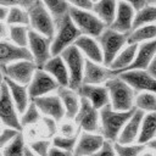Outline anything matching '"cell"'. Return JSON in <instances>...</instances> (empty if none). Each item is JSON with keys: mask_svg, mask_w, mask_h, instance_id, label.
<instances>
[{"mask_svg": "<svg viewBox=\"0 0 156 156\" xmlns=\"http://www.w3.org/2000/svg\"><path fill=\"white\" fill-rule=\"evenodd\" d=\"M136 48H138L136 44H126L118 51V54L115 56V58L108 65V68H110L112 76H116L117 73L122 72L126 67H128L130 65V62L133 61L134 55L136 52Z\"/></svg>", "mask_w": 156, "mask_h": 156, "instance_id": "26", "label": "cell"}, {"mask_svg": "<svg viewBox=\"0 0 156 156\" xmlns=\"http://www.w3.org/2000/svg\"><path fill=\"white\" fill-rule=\"evenodd\" d=\"M118 76L123 82H126L135 93L139 91H156L155 77L149 74L146 69H129L121 72Z\"/></svg>", "mask_w": 156, "mask_h": 156, "instance_id": "10", "label": "cell"}, {"mask_svg": "<svg viewBox=\"0 0 156 156\" xmlns=\"http://www.w3.org/2000/svg\"><path fill=\"white\" fill-rule=\"evenodd\" d=\"M40 119H41L43 123L45 124L49 135H50V136H54V135L56 134V132H57V121H55L54 118L48 117V116H44V117H41Z\"/></svg>", "mask_w": 156, "mask_h": 156, "instance_id": "43", "label": "cell"}, {"mask_svg": "<svg viewBox=\"0 0 156 156\" xmlns=\"http://www.w3.org/2000/svg\"><path fill=\"white\" fill-rule=\"evenodd\" d=\"M73 45L83 54V56L87 60H90V61H94L98 63H102V52H101V49L95 38L80 34L76 39Z\"/></svg>", "mask_w": 156, "mask_h": 156, "instance_id": "22", "label": "cell"}, {"mask_svg": "<svg viewBox=\"0 0 156 156\" xmlns=\"http://www.w3.org/2000/svg\"><path fill=\"white\" fill-rule=\"evenodd\" d=\"M111 77L112 73L108 67L104 66L102 63H98L85 58L84 69H83L84 84H104Z\"/></svg>", "mask_w": 156, "mask_h": 156, "instance_id": "19", "label": "cell"}, {"mask_svg": "<svg viewBox=\"0 0 156 156\" xmlns=\"http://www.w3.org/2000/svg\"><path fill=\"white\" fill-rule=\"evenodd\" d=\"M80 35V32L72 22L69 15H65L55 21V32L51 39V55H60V52L69 45H73L76 39Z\"/></svg>", "mask_w": 156, "mask_h": 156, "instance_id": "3", "label": "cell"}, {"mask_svg": "<svg viewBox=\"0 0 156 156\" xmlns=\"http://www.w3.org/2000/svg\"><path fill=\"white\" fill-rule=\"evenodd\" d=\"M40 112L39 110L37 108V106L34 105V102L30 100L28 106L26 107V110L21 113V117H20V123L22 127H26V126H30V124H34L37 123L39 119H40Z\"/></svg>", "mask_w": 156, "mask_h": 156, "instance_id": "37", "label": "cell"}, {"mask_svg": "<svg viewBox=\"0 0 156 156\" xmlns=\"http://www.w3.org/2000/svg\"><path fill=\"white\" fill-rule=\"evenodd\" d=\"M156 0H146V4H151V5H155Z\"/></svg>", "mask_w": 156, "mask_h": 156, "instance_id": "55", "label": "cell"}, {"mask_svg": "<svg viewBox=\"0 0 156 156\" xmlns=\"http://www.w3.org/2000/svg\"><path fill=\"white\" fill-rule=\"evenodd\" d=\"M56 94L65 108V117H67L68 119L73 118L78 111L80 101V96L78 95V93L68 87H58L56 89Z\"/></svg>", "mask_w": 156, "mask_h": 156, "instance_id": "25", "label": "cell"}, {"mask_svg": "<svg viewBox=\"0 0 156 156\" xmlns=\"http://www.w3.org/2000/svg\"><path fill=\"white\" fill-rule=\"evenodd\" d=\"M58 88L57 82L49 74L46 73L43 68H37L30 82L27 85L28 95L29 99H34L38 96H43L46 94H50L51 91L56 90Z\"/></svg>", "mask_w": 156, "mask_h": 156, "instance_id": "12", "label": "cell"}, {"mask_svg": "<svg viewBox=\"0 0 156 156\" xmlns=\"http://www.w3.org/2000/svg\"><path fill=\"white\" fill-rule=\"evenodd\" d=\"M91 1H93V2H95V1H96V0H91Z\"/></svg>", "mask_w": 156, "mask_h": 156, "instance_id": "57", "label": "cell"}, {"mask_svg": "<svg viewBox=\"0 0 156 156\" xmlns=\"http://www.w3.org/2000/svg\"><path fill=\"white\" fill-rule=\"evenodd\" d=\"M61 132H62V135H67V136H69V135H73V134L78 133L79 129L76 130L74 127H73V124H71V123H65V124L61 126Z\"/></svg>", "mask_w": 156, "mask_h": 156, "instance_id": "46", "label": "cell"}, {"mask_svg": "<svg viewBox=\"0 0 156 156\" xmlns=\"http://www.w3.org/2000/svg\"><path fill=\"white\" fill-rule=\"evenodd\" d=\"M78 133H76L73 135H69V136H67V135H55L52 141H51V144L55 147L73 152L76 143H77V139H78Z\"/></svg>", "mask_w": 156, "mask_h": 156, "instance_id": "38", "label": "cell"}, {"mask_svg": "<svg viewBox=\"0 0 156 156\" xmlns=\"http://www.w3.org/2000/svg\"><path fill=\"white\" fill-rule=\"evenodd\" d=\"M6 13H7V7L0 5V21H5Z\"/></svg>", "mask_w": 156, "mask_h": 156, "instance_id": "50", "label": "cell"}, {"mask_svg": "<svg viewBox=\"0 0 156 156\" xmlns=\"http://www.w3.org/2000/svg\"><path fill=\"white\" fill-rule=\"evenodd\" d=\"M95 39L102 52V65L108 67L118 51L127 44V33H121L106 27Z\"/></svg>", "mask_w": 156, "mask_h": 156, "instance_id": "4", "label": "cell"}, {"mask_svg": "<svg viewBox=\"0 0 156 156\" xmlns=\"http://www.w3.org/2000/svg\"><path fill=\"white\" fill-rule=\"evenodd\" d=\"M27 12L29 18V28L39 34L48 37L49 39H52L55 32V22L41 0H35L27 9Z\"/></svg>", "mask_w": 156, "mask_h": 156, "instance_id": "5", "label": "cell"}, {"mask_svg": "<svg viewBox=\"0 0 156 156\" xmlns=\"http://www.w3.org/2000/svg\"><path fill=\"white\" fill-rule=\"evenodd\" d=\"M0 156H2V154H1V152H0Z\"/></svg>", "mask_w": 156, "mask_h": 156, "instance_id": "58", "label": "cell"}, {"mask_svg": "<svg viewBox=\"0 0 156 156\" xmlns=\"http://www.w3.org/2000/svg\"><path fill=\"white\" fill-rule=\"evenodd\" d=\"M145 146H146V147H150V149H152V150H155V149H156V141H155V138L151 139V140H149V141L145 144Z\"/></svg>", "mask_w": 156, "mask_h": 156, "instance_id": "51", "label": "cell"}, {"mask_svg": "<svg viewBox=\"0 0 156 156\" xmlns=\"http://www.w3.org/2000/svg\"><path fill=\"white\" fill-rule=\"evenodd\" d=\"M155 133H156V113L146 112L143 116L139 128V134L135 143L145 145L149 140L155 138Z\"/></svg>", "mask_w": 156, "mask_h": 156, "instance_id": "28", "label": "cell"}, {"mask_svg": "<svg viewBox=\"0 0 156 156\" xmlns=\"http://www.w3.org/2000/svg\"><path fill=\"white\" fill-rule=\"evenodd\" d=\"M118 0H96L93 2L91 11L108 27L113 21Z\"/></svg>", "mask_w": 156, "mask_h": 156, "instance_id": "27", "label": "cell"}, {"mask_svg": "<svg viewBox=\"0 0 156 156\" xmlns=\"http://www.w3.org/2000/svg\"><path fill=\"white\" fill-rule=\"evenodd\" d=\"M80 98L87 99L95 108L100 110L101 107L108 104V93L105 85L102 84H84L76 90Z\"/></svg>", "mask_w": 156, "mask_h": 156, "instance_id": "15", "label": "cell"}, {"mask_svg": "<svg viewBox=\"0 0 156 156\" xmlns=\"http://www.w3.org/2000/svg\"><path fill=\"white\" fill-rule=\"evenodd\" d=\"M146 71L149 72V74H151L152 77H155V78H156V58H155V57L150 61L149 66L146 67Z\"/></svg>", "mask_w": 156, "mask_h": 156, "instance_id": "49", "label": "cell"}, {"mask_svg": "<svg viewBox=\"0 0 156 156\" xmlns=\"http://www.w3.org/2000/svg\"><path fill=\"white\" fill-rule=\"evenodd\" d=\"M2 83H4V74H2V71H1V67H0V89H1Z\"/></svg>", "mask_w": 156, "mask_h": 156, "instance_id": "54", "label": "cell"}, {"mask_svg": "<svg viewBox=\"0 0 156 156\" xmlns=\"http://www.w3.org/2000/svg\"><path fill=\"white\" fill-rule=\"evenodd\" d=\"M48 156H73V152L66 151V150H62V149H58V147H55V146H51L49 149Z\"/></svg>", "mask_w": 156, "mask_h": 156, "instance_id": "45", "label": "cell"}, {"mask_svg": "<svg viewBox=\"0 0 156 156\" xmlns=\"http://www.w3.org/2000/svg\"><path fill=\"white\" fill-rule=\"evenodd\" d=\"M134 12L135 10L129 4L124 1H117V9H116L113 21L108 27L121 33H128L132 29Z\"/></svg>", "mask_w": 156, "mask_h": 156, "instance_id": "18", "label": "cell"}, {"mask_svg": "<svg viewBox=\"0 0 156 156\" xmlns=\"http://www.w3.org/2000/svg\"><path fill=\"white\" fill-rule=\"evenodd\" d=\"M113 149L117 156H139L146 146L143 144H119L113 141Z\"/></svg>", "mask_w": 156, "mask_h": 156, "instance_id": "36", "label": "cell"}, {"mask_svg": "<svg viewBox=\"0 0 156 156\" xmlns=\"http://www.w3.org/2000/svg\"><path fill=\"white\" fill-rule=\"evenodd\" d=\"M37 156H48V152H49V149L51 147V141L50 140H35V141H32L30 145L28 146Z\"/></svg>", "mask_w": 156, "mask_h": 156, "instance_id": "39", "label": "cell"}, {"mask_svg": "<svg viewBox=\"0 0 156 156\" xmlns=\"http://www.w3.org/2000/svg\"><path fill=\"white\" fill-rule=\"evenodd\" d=\"M73 118L79 127L78 129L91 133H95L99 129V110L84 98H80L78 111Z\"/></svg>", "mask_w": 156, "mask_h": 156, "instance_id": "13", "label": "cell"}, {"mask_svg": "<svg viewBox=\"0 0 156 156\" xmlns=\"http://www.w3.org/2000/svg\"><path fill=\"white\" fill-rule=\"evenodd\" d=\"M68 15L74 26L83 35L96 38L106 28V24L91 10H80L69 6Z\"/></svg>", "mask_w": 156, "mask_h": 156, "instance_id": "7", "label": "cell"}, {"mask_svg": "<svg viewBox=\"0 0 156 156\" xmlns=\"http://www.w3.org/2000/svg\"><path fill=\"white\" fill-rule=\"evenodd\" d=\"M4 82L9 89V93H10L11 99L16 106L17 112L22 113L30 101L29 95H28V90H27V85L16 83V82L6 78V77H4Z\"/></svg>", "mask_w": 156, "mask_h": 156, "instance_id": "24", "label": "cell"}, {"mask_svg": "<svg viewBox=\"0 0 156 156\" xmlns=\"http://www.w3.org/2000/svg\"><path fill=\"white\" fill-rule=\"evenodd\" d=\"M9 37V24L5 21H0V39H7Z\"/></svg>", "mask_w": 156, "mask_h": 156, "instance_id": "48", "label": "cell"}, {"mask_svg": "<svg viewBox=\"0 0 156 156\" xmlns=\"http://www.w3.org/2000/svg\"><path fill=\"white\" fill-rule=\"evenodd\" d=\"M29 26L23 24H9V37L7 39L21 48H27Z\"/></svg>", "mask_w": 156, "mask_h": 156, "instance_id": "31", "label": "cell"}, {"mask_svg": "<svg viewBox=\"0 0 156 156\" xmlns=\"http://www.w3.org/2000/svg\"><path fill=\"white\" fill-rule=\"evenodd\" d=\"M58 84V87H68V72L65 61L60 55L51 56L41 67Z\"/></svg>", "mask_w": 156, "mask_h": 156, "instance_id": "23", "label": "cell"}, {"mask_svg": "<svg viewBox=\"0 0 156 156\" xmlns=\"http://www.w3.org/2000/svg\"><path fill=\"white\" fill-rule=\"evenodd\" d=\"M141 156H155V154L152 152V151H146V149L140 154Z\"/></svg>", "mask_w": 156, "mask_h": 156, "instance_id": "53", "label": "cell"}, {"mask_svg": "<svg viewBox=\"0 0 156 156\" xmlns=\"http://www.w3.org/2000/svg\"><path fill=\"white\" fill-rule=\"evenodd\" d=\"M156 35V26L154 24H146L141 27H136L130 29L127 33V44H140L144 41H149L155 39Z\"/></svg>", "mask_w": 156, "mask_h": 156, "instance_id": "29", "label": "cell"}, {"mask_svg": "<svg viewBox=\"0 0 156 156\" xmlns=\"http://www.w3.org/2000/svg\"><path fill=\"white\" fill-rule=\"evenodd\" d=\"M104 140L105 138L101 134L83 130L79 138L77 139L73 150V156H91L101 147Z\"/></svg>", "mask_w": 156, "mask_h": 156, "instance_id": "16", "label": "cell"}, {"mask_svg": "<svg viewBox=\"0 0 156 156\" xmlns=\"http://www.w3.org/2000/svg\"><path fill=\"white\" fill-rule=\"evenodd\" d=\"M60 56L65 61L68 72V88L77 90L83 83V69L85 57L74 46L69 45L60 52Z\"/></svg>", "mask_w": 156, "mask_h": 156, "instance_id": "6", "label": "cell"}, {"mask_svg": "<svg viewBox=\"0 0 156 156\" xmlns=\"http://www.w3.org/2000/svg\"><path fill=\"white\" fill-rule=\"evenodd\" d=\"M37 68L38 67L33 60H17L2 66L1 71L4 77L16 83L28 85Z\"/></svg>", "mask_w": 156, "mask_h": 156, "instance_id": "9", "label": "cell"}, {"mask_svg": "<svg viewBox=\"0 0 156 156\" xmlns=\"http://www.w3.org/2000/svg\"><path fill=\"white\" fill-rule=\"evenodd\" d=\"M35 0H0V5L5 7L11 6H20L23 9H28Z\"/></svg>", "mask_w": 156, "mask_h": 156, "instance_id": "42", "label": "cell"}, {"mask_svg": "<svg viewBox=\"0 0 156 156\" xmlns=\"http://www.w3.org/2000/svg\"><path fill=\"white\" fill-rule=\"evenodd\" d=\"M24 138L22 133L20 132L4 149H2V156H24Z\"/></svg>", "mask_w": 156, "mask_h": 156, "instance_id": "35", "label": "cell"}, {"mask_svg": "<svg viewBox=\"0 0 156 156\" xmlns=\"http://www.w3.org/2000/svg\"><path fill=\"white\" fill-rule=\"evenodd\" d=\"M104 85L108 93V104L113 110L128 111L134 108L135 91L118 76H112L104 83Z\"/></svg>", "mask_w": 156, "mask_h": 156, "instance_id": "2", "label": "cell"}, {"mask_svg": "<svg viewBox=\"0 0 156 156\" xmlns=\"http://www.w3.org/2000/svg\"><path fill=\"white\" fill-rule=\"evenodd\" d=\"M18 133L20 130L13 129V128H9V127L2 128V130L0 132V150H2Z\"/></svg>", "mask_w": 156, "mask_h": 156, "instance_id": "40", "label": "cell"}, {"mask_svg": "<svg viewBox=\"0 0 156 156\" xmlns=\"http://www.w3.org/2000/svg\"><path fill=\"white\" fill-rule=\"evenodd\" d=\"M155 54H156V41H155V39L138 44L136 52L134 55L133 61L122 72L129 71V69H146L150 61L155 57Z\"/></svg>", "mask_w": 156, "mask_h": 156, "instance_id": "17", "label": "cell"}, {"mask_svg": "<svg viewBox=\"0 0 156 156\" xmlns=\"http://www.w3.org/2000/svg\"><path fill=\"white\" fill-rule=\"evenodd\" d=\"M37 108L44 116L51 117L55 121H61L65 117V108L57 94H46L43 96H38L32 99Z\"/></svg>", "mask_w": 156, "mask_h": 156, "instance_id": "14", "label": "cell"}, {"mask_svg": "<svg viewBox=\"0 0 156 156\" xmlns=\"http://www.w3.org/2000/svg\"><path fill=\"white\" fill-rule=\"evenodd\" d=\"M134 110L135 107L128 111H117L113 110L110 104L101 107L99 110V128L101 130V135L110 141H116L121 129Z\"/></svg>", "mask_w": 156, "mask_h": 156, "instance_id": "1", "label": "cell"}, {"mask_svg": "<svg viewBox=\"0 0 156 156\" xmlns=\"http://www.w3.org/2000/svg\"><path fill=\"white\" fill-rule=\"evenodd\" d=\"M144 111L135 108L134 112L132 113V116L128 118V121L124 123L123 128L121 129L116 141L119 144H133L136 141L138 134H139V128H140V123L144 116Z\"/></svg>", "mask_w": 156, "mask_h": 156, "instance_id": "20", "label": "cell"}, {"mask_svg": "<svg viewBox=\"0 0 156 156\" xmlns=\"http://www.w3.org/2000/svg\"><path fill=\"white\" fill-rule=\"evenodd\" d=\"M69 6L80 9V10H91L93 7V1L91 0H67Z\"/></svg>", "mask_w": 156, "mask_h": 156, "instance_id": "44", "label": "cell"}, {"mask_svg": "<svg viewBox=\"0 0 156 156\" xmlns=\"http://www.w3.org/2000/svg\"><path fill=\"white\" fill-rule=\"evenodd\" d=\"M50 45H51V39L29 28L27 49L32 56V60L34 61L38 68H41L43 65L52 56Z\"/></svg>", "mask_w": 156, "mask_h": 156, "instance_id": "8", "label": "cell"}, {"mask_svg": "<svg viewBox=\"0 0 156 156\" xmlns=\"http://www.w3.org/2000/svg\"><path fill=\"white\" fill-rule=\"evenodd\" d=\"M155 18H156V6L151 4H145L143 7L135 10L132 29L136 27L146 26V24H154Z\"/></svg>", "mask_w": 156, "mask_h": 156, "instance_id": "30", "label": "cell"}, {"mask_svg": "<svg viewBox=\"0 0 156 156\" xmlns=\"http://www.w3.org/2000/svg\"><path fill=\"white\" fill-rule=\"evenodd\" d=\"M0 122L5 127H9V128H13L20 132L22 129V126L20 123L18 112L11 99V95L9 93V89L5 82L2 83L1 89H0Z\"/></svg>", "mask_w": 156, "mask_h": 156, "instance_id": "11", "label": "cell"}, {"mask_svg": "<svg viewBox=\"0 0 156 156\" xmlns=\"http://www.w3.org/2000/svg\"><path fill=\"white\" fill-rule=\"evenodd\" d=\"M91 156H117L115 152V149H113V141L105 139L101 147L96 152H94Z\"/></svg>", "mask_w": 156, "mask_h": 156, "instance_id": "41", "label": "cell"}, {"mask_svg": "<svg viewBox=\"0 0 156 156\" xmlns=\"http://www.w3.org/2000/svg\"><path fill=\"white\" fill-rule=\"evenodd\" d=\"M134 107L146 112H155L156 96L152 91H139L134 98Z\"/></svg>", "mask_w": 156, "mask_h": 156, "instance_id": "32", "label": "cell"}, {"mask_svg": "<svg viewBox=\"0 0 156 156\" xmlns=\"http://www.w3.org/2000/svg\"><path fill=\"white\" fill-rule=\"evenodd\" d=\"M118 1H124V2L129 4L134 10H138L146 4V0H118Z\"/></svg>", "mask_w": 156, "mask_h": 156, "instance_id": "47", "label": "cell"}, {"mask_svg": "<svg viewBox=\"0 0 156 156\" xmlns=\"http://www.w3.org/2000/svg\"><path fill=\"white\" fill-rule=\"evenodd\" d=\"M41 2L52 16L54 22L68 13L69 4L67 2V0H41Z\"/></svg>", "mask_w": 156, "mask_h": 156, "instance_id": "34", "label": "cell"}, {"mask_svg": "<svg viewBox=\"0 0 156 156\" xmlns=\"http://www.w3.org/2000/svg\"><path fill=\"white\" fill-rule=\"evenodd\" d=\"M2 126H4V124H2V123H1V122H0V132H1V130H2Z\"/></svg>", "mask_w": 156, "mask_h": 156, "instance_id": "56", "label": "cell"}, {"mask_svg": "<svg viewBox=\"0 0 156 156\" xmlns=\"http://www.w3.org/2000/svg\"><path fill=\"white\" fill-rule=\"evenodd\" d=\"M24 156H37L28 146H26V149H24Z\"/></svg>", "mask_w": 156, "mask_h": 156, "instance_id": "52", "label": "cell"}, {"mask_svg": "<svg viewBox=\"0 0 156 156\" xmlns=\"http://www.w3.org/2000/svg\"><path fill=\"white\" fill-rule=\"evenodd\" d=\"M17 60H32L28 49L17 46L9 39H0V67Z\"/></svg>", "mask_w": 156, "mask_h": 156, "instance_id": "21", "label": "cell"}, {"mask_svg": "<svg viewBox=\"0 0 156 156\" xmlns=\"http://www.w3.org/2000/svg\"><path fill=\"white\" fill-rule=\"evenodd\" d=\"M5 22L7 24H23V26H28L29 18H28L27 9H23V7H20V6L7 7V13H6Z\"/></svg>", "mask_w": 156, "mask_h": 156, "instance_id": "33", "label": "cell"}]
</instances>
